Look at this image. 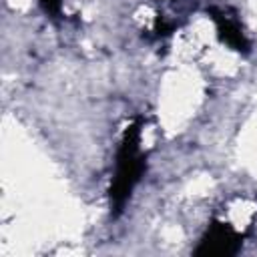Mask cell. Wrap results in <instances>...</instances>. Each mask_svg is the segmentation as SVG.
Listing matches in <instances>:
<instances>
[{
	"label": "cell",
	"mask_w": 257,
	"mask_h": 257,
	"mask_svg": "<svg viewBox=\"0 0 257 257\" xmlns=\"http://www.w3.org/2000/svg\"><path fill=\"white\" fill-rule=\"evenodd\" d=\"M141 133L143 118H137L124 128L120 145L116 149V167L108 187L110 209L114 217L124 209L126 201L133 195V189L137 187L147 169V155L141 151Z\"/></svg>",
	"instance_id": "1"
},
{
	"label": "cell",
	"mask_w": 257,
	"mask_h": 257,
	"mask_svg": "<svg viewBox=\"0 0 257 257\" xmlns=\"http://www.w3.org/2000/svg\"><path fill=\"white\" fill-rule=\"evenodd\" d=\"M245 235L225 221H213L201 237L195 255L197 257H233L241 251Z\"/></svg>",
	"instance_id": "2"
},
{
	"label": "cell",
	"mask_w": 257,
	"mask_h": 257,
	"mask_svg": "<svg viewBox=\"0 0 257 257\" xmlns=\"http://www.w3.org/2000/svg\"><path fill=\"white\" fill-rule=\"evenodd\" d=\"M207 14L213 20V24L217 28V36H219V40L223 44H227L235 52H243V54H247L251 50V42H249L245 30H243L239 18L235 16V12L231 8L209 6Z\"/></svg>",
	"instance_id": "3"
},
{
	"label": "cell",
	"mask_w": 257,
	"mask_h": 257,
	"mask_svg": "<svg viewBox=\"0 0 257 257\" xmlns=\"http://www.w3.org/2000/svg\"><path fill=\"white\" fill-rule=\"evenodd\" d=\"M38 4L50 18H58L62 12V0H38Z\"/></svg>",
	"instance_id": "4"
}]
</instances>
